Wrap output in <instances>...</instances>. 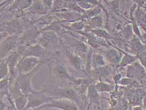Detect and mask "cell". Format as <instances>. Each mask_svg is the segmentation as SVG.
<instances>
[{"label": "cell", "mask_w": 146, "mask_h": 110, "mask_svg": "<svg viewBox=\"0 0 146 110\" xmlns=\"http://www.w3.org/2000/svg\"><path fill=\"white\" fill-rule=\"evenodd\" d=\"M9 74V68L7 64L3 59L0 61V81L7 77Z\"/></svg>", "instance_id": "18"}, {"label": "cell", "mask_w": 146, "mask_h": 110, "mask_svg": "<svg viewBox=\"0 0 146 110\" xmlns=\"http://www.w3.org/2000/svg\"><path fill=\"white\" fill-rule=\"evenodd\" d=\"M143 108L146 110V96L143 99Z\"/></svg>", "instance_id": "32"}, {"label": "cell", "mask_w": 146, "mask_h": 110, "mask_svg": "<svg viewBox=\"0 0 146 110\" xmlns=\"http://www.w3.org/2000/svg\"><path fill=\"white\" fill-rule=\"evenodd\" d=\"M88 97L91 103L98 104L99 103L98 92L95 87V85H90L88 89Z\"/></svg>", "instance_id": "15"}, {"label": "cell", "mask_w": 146, "mask_h": 110, "mask_svg": "<svg viewBox=\"0 0 146 110\" xmlns=\"http://www.w3.org/2000/svg\"><path fill=\"white\" fill-rule=\"evenodd\" d=\"M95 85L98 92H110L114 89V87L112 85L102 82L98 83Z\"/></svg>", "instance_id": "19"}, {"label": "cell", "mask_w": 146, "mask_h": 110, "mask_svg": "<svg viewBox=\"0 0 146 110\" xmlns=\"http://www.w3.org/2000/svg\"><path fill=\"white\" fill-rule=\"evenodd\" d=\"M131 110H143L142 107H141V106H136L133 107L131 108Z\"/></svg>", "instance_id": "31"}, {"label": "cell", "mask_w": 146, "mask_h": 110, "mask_svg": "<svg viewBox=\"0 0 146 110\" xmlns=\"http://www.w3.org/2000/svg\"><path fill=\"white\" fill-rule=\"evenodd\" d=\"M127 68V77L129 78H141L144 75V69L141 63L135 62Z\"/></svg>", "instance_id": "13"}, {"label": "cell", "mask_w": 146, "mask_h": 110, "mask_svg": "<svg viewBox=\"0 0 146 110\" xmlns=\"http://www.w3.org/2000/svg\"><path fill=\"white\" fill-rule=\"evenodd\" d=\"M33 110V109H28V110Z\"/></svg>", "instance_id": "34"}, {"label": "cell", "mask_w": 146, "mask_h": 110, "mask_svg": "<svg viewBox=\"0 0 146 110\" xmlns=\"http://www.w3.org/2000/svg\"><path fill=\"white\" fill-rule=\"evenodd\" d=\"M37 43L48 51L58 52L61 40L56 32L52 30H42L37 38Z\"/></svg>", "instance_id": "3"}, {"label": "cell", "mask_w": 146, "mask_h": 110, "mask_svg": "<svg viewBox=\"0 0 146 110\" xmlns=\"http://www.w3.org/2000/svg\"><path fill=\"white\" fill-rule=\"evenodd\" d=\"M92 63L95 67H101L104 66L106 62L103 57L101 55L98 54H94L92 56Z\"/></svg>", "instance_id": "21"}, {"label": "cell", "mask_w": 146, "mask_h": 110, "mask_svg": "<svg viewBox=\"0 0 146 110\" xmlns=\"http://www.w3.org/2000/svg\"><path fill=\"white\" fill-rule=\"evenodd\" d=\"M41 66H39L34 71L29 73L18 74L13 84L19 88L22 93L27 96L34 92L35 90L33 88L31 81L33 76Z\"/></svg>", "instance_id": "5"}, {"label": "cell", "mask_w": 146, "mask_h": 110, "mask_svg": "<svg viewBox=\"0 0 146 110\" xmlns=\"http://www.w3.org/2000/svg\"><path fill=\"white\" fill-rule=\"evenodd\" d=\"M52 56V52L47 51L37 43L28 46L24 52L23 57H34L41 59L46 58L47 59H51Z\"/></svg>", "instance_id": "10"}, {"label": "cell", "mask_w": 146, "mask_h": 110, "mask_svg": "<svg viewBox=\"0 0 146 110\" xmlns=\"http://www.w3.org/2000/svg\"><path fill=\"white\" fill-rule=\"evenodd\" d=\"M34 0H15L8 9L11 12L13 11H23L28 9L33 3Z\"/></svg>", "instance_id": "14"}, {"label": "cell", "mask_w": 146, "mask_h": 110, "mask_svg": "<svg viewBox=\"0 0 146 110\" xmlns=\"http://www.w3.org/2000/svg\"><path fill=\"white\" fill-rule=\"evenodd\" d=\"M0 1H1V0H0Z\"/></svg>", "instance_id": "35"}, {"label": "cell", "mask_w": 146, "mask_h": 110, "mask_svg": "<svg viewBox=\"0 0 146 110\" xmlns=\"http://www.w3.org/2000/svg\"><path fill=\"white\" fill-rule=\"evenodd\" d=\"M7 37H8V36L7 35H6V34H4V33H2L0 32V43Z\"/></svg>", "instance_id": "30"}, {"label": "cell", "mask_w": 146, "mask_h": 110, "mask_svg": "<svg viewBox=\"0 0 146 110\" xmlns=\"http://www.w3.org/2000/svg\"><path fill=\"white\" fill-rule=\"evenodd\" d=\"M131 47L134 51L141 52L140 50L143 49L142 44L140 43V41L138 38H135L132 39L131 41Z\"/></svg>", "instance_id": "23"}, {"label": "cell", "mask_w": 146, "mask_h": 110, "mask_svg": "<svg viewBox=\"0 0 146 110\" xmlns=\"http://www.w3.org/2000/svg\"><path fill=\"white\" fill-rule=\"evenodd\" d=\"M41 30L39 29L34 24H32L29 28L25 30L19 35L18 46H22L27 47L31 45L37 43V40L39 37Z\"/></svg>", "instance_id": "6"}, {"label": "cell", "mask_w": 146, "mask_h": 110, "mask_svg": "<svg viewBox=\"0 0 146 110\" xmlns=\"http://www.w3.org/2000/svg\"><path fill=\"white\" fill-rule=\"evenodd\" d=\"M57 59H51L47 61L46 65L48 68V72L51 76L52 81L58 83L61 81L72 80L68 69Z\"/></svg>", "instance_id": "2"}, {"label": "cell", "mask_w": 146, "mask_h": 110, "mask_svg": "<svg viewBox=\"0 0 146 110\" xmlns=\"http://www.w3.org/2000/svg\"><path fill=\"white\" fill-rule=\"evenodd\" d=\"M75 2L82 9H90L98 5L97 0H75Z\"/></svg>", "instance_id": "17"}, {"label": "cell", "mask_w": 146, "mask_h": 110, "mask_svg": "<svg viewBox=\"0 0 146 110\" xmlns=\"http://www.w3.org/2000/svg\"><path fill=\"white\" fill-rule=\"evenodd\" d=\"M137 59V56H133L129 55L128 54H126L124 56L123 59H121V62H120V65L121 67H124L125 66L131 65L133 62L136 61Z\"/></svg>", "instance_id": "20"}, {"label": "cell", "mask_w": 146, "mask_h": 110, "mask_svg": "<svg viewBox=\"0 0 146 110\" xmlns=\"http://www.w3.org/2000/svg\"><path fill=\"white\" fill-rule=\"evenodd\" d=\"M28 104L25 110L35 109L45 103H50L55 98L47 95L41 91L35 90L27 96Z\"/></svg>", "instance_id": "8"}, {"label": "cell", "mask_w": 146, "mask_h": 110, "mask_svg": "<svg viewBox=\"0 0 146 110\" xmlns=\"http://www.w3.org/2000/svg\"><path fill=\"white\" fill-rule=\"evenodd\" d=\"M47 95L55 99H64L72 100L78 106L80 104V97L75 89L71 87L57 86L53 81L51 83H45L40 90Z\"/></svg>", "instance_id": "1"}, {"label": "cell", "mask_w": 146, "mask_h": 110, "mask_svg": "<svg viewBox=\"0 0 146 110\" xmlns=\"http://www.w3.org/2000/svg\"><path fill=\"white\" fill-rule=\"evenodd\" d=\"M106 58L110 63L116 65L120 62V56L117 50L111 49L106 53Z\"/></svg>", "instance_id": "16"}, {"label": "cell", "mask_w": 146, "mask_h": 110, "mask_svg": "<svg viewBox=\"0 0 146 110\" xmlns=\"http://www.w3.org/2000/svg\"><path fill=\"white\" fill-rule=\"evenodd\" d=\"M140 63L146 68V51L139 53L137 56Z\"/></svg>", "instance_id": "25"}, {"label": "cell", "mask_w": 146, "mask_h": 110, "mask_svg": "<svg viewBox=\"0 0 146 110\" xmlns=\"http://www.w3.org/2000/svg\"><path fill=\"white\" fill-rule=\"evenodd\" d=\"M24 31L23 26L18 18L0 23V32L6 34L8 36L19 35Z\"/></svg>", "instance_id": "9"}, {"label": "cell", "mask_w": 146, "mask_h": 110, "mask_svg": "<svg viewBox=\"0 0 146 110\" xmlns=\"http://www.w3.org/2000/svg\"><path fill=\"white\" fill-rule=\"evenodd\" d=\"M44 65L45 63L41 59L34 57H22L17 64V69L18 74H25L29 73L39 66Z\"/></svg>", "instance_id": "4"}, {"label": "cell", "mask_w": 146, "mask_h": 110, "mask_svg": "<svg viewBox=\"0 0 146 110\" xmlns=\"http://www.w3.org/2000/svg\"><path fill=\"white\" fill-rule=\"evenodd\" d=\"M63 53L69 65L75 70L80 71L82 65L80 57L66 47L63 49Z\"/></svg>", "instance_id": "11"}, {"label": "cell", "mask_w": 146, "mask_h": 110, "mask_svg": "<svg viewBox=\"0 0 146 110\" xmlns=\"http://www.w3.org/2000/svg\"><path fill=\"white\" fill-rule=\"evenodd\" d=\"M85 27L84 24L82 22H75L71 25L70 27L74 30H76V31H80Z\"/></svg>", "instance_id": "26"}, {"label": "cell", "mask_w": 146, "mask_h": 110, "mask_svg": "<svg viewBox=\"0 0 146 110\" xmlns=\"http://www.w3.org/2000/svg\"><path fill=\"white\" fill-rule=\"evenodd\" d=\"M28 13L37 15H47L50 12L49 8L44 4L43 0H34L31 7L28 9Z\"/></svg>", "instance_id": "12"}, {"label": "cell", "mask_w": 146, "mask_h": 110, "mask_svg": "<svg viewBox=\"0 0 146 110\" xmlns=\"http://www.w3.org/2000/svg\"><path fill=\"white\" fill-rule=\"evenodd\" d=\"M133 81H134L132 79L129 78H124V79H122L121 81H119V84H121V85H131V84L133 83Z\"/></svg>", "instance_id": "27"}, {"label": "cell", "mask_w": 146, "mask_h": 110, "mask_svg": "<svg viewBox=\"0 0 146 110\" xmlns=\"http://www.w3.org/2000/svg\"><path fill=\"white\" fill-rule=\"evenodd\" d=\"M49 109H56L60 110H79L78 105L72 100L64 99H54L50 103L35 109V110H42Z\"/></svg>", "instance_id": "7"}, {"label": "cell", "mask_w": 146, "mask_h": 110, "mask_svg": "<svg viewBox=\"0 0 146 110\" xmlns=\"http://www.w3.org/2000/svg\"><path fill=\"white\" fill-rule=\"evenodd\" d=\"M101 20L99 19V18H96V19H93L91 22V25L94 27L96 28V27H99L100 25H101Z\"/></svg>", "instance_id": "29"}, {"label": "cell", "mask_w": 146, "mask_h": 110, "mask_svg": "<svg viewBox=\"0 0 146 110\" xmlns=\"http://www.w3.org/2000/svg\"><path fill=\"white\" fill-rule=\"evenodd\" d=\"M8 95H0V110H7L10 106L6 102L7 100Z\"/></svg>", "instance_id": "24"}, {"label": "cell", "mask_w": 146, "mask_h": 110, "mask_svg": "<svg viewBox=\"0 0 146 110\" xmlns=\"http://www.w3.org/2000/svg\"></svg>", "instance_id": "36"}, {"label": "cell", "mask_w": 146, "mask_h": 110, "mask_svg": "<svg viewBox=\"0 0 146 110\" xmlns=\"http://www.w3.org/2000/svg\"><path fill=\"white\" fill-rule=\"evenodd\" d=\"M123 33H123L124 37H125L126 39H129V38L131 36V28L130 27H129V26H127V27L125 28V29L123 31Z\"/></svg>", "instance_id": "28"}, {"label": "cell", "mask_w": 146, "mask_h": 110, "mask_svg": "<svg viewBox=\"0 0 146 110\" xmlns=\"http://www.w3.org/2000/svg\"><path fill=\"white\" fill-rule=\"evenodd\" d=\"M8 110H17L15 109V108L14 107H13V106H10L8 108Z\"/></svg>", "instance_id": "33"}, {"label": "cell", "mask_w": 146, "mask_h": 110, "mask_svg": "<svg viewBox=\"0 0 146 110\" xmlns=\"http://www.w3.org/2000/svg\"><path fill=\"white\" fill-rule=\"evenodd\" d=\"M91 31L94 34H95V35H96L97 37L103 38L105 39H110L109 34L104 30L95 28L94 29L92 30Z\"/></svg>", "instance_id": "22"}]
</instances>
